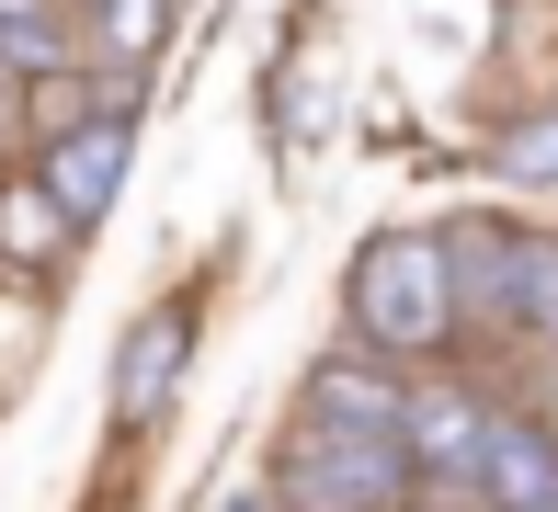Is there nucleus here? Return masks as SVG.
<instances>
[{
    "label": "nucleus",
    "mask_w": 558,
    "mask_h": 512,
    "mask_svg": "<svg viewBox=\"0 0 558 512\" xmlns=\"http://www.w3.org/2000/svg\"><path fill=\"white\" fill-rule=\"evenodd\" d=\"M353 342L365 353H388L399 376L411 365H434L445 342H468V319H456V263H445V228H388V240H365L353 251Z\"/></svg>",
    "instance_id": "obj_1"
},
{
    "label": "nucleus",
    "mask_w": 558,
    "mask_h": 512,
    "mask_svg": "<svg viewBox=\"0 0 558 512\" xmlns=\"http://www.w3.org/2000/svg\"><path fill=\"white\" fill-rule=\"evenodd\" d=\"M411 490H422L411 444H365V432H296L274 478L286 512H411Z\"/></svg>",
    "instance_id": "obj_2"
},
{
    "label": "nucleus",
    "mask_w": 558,
    "mask_h": 512,
    "mask_svg": "<svg viewBox=\"0 0 558 512\" xmlns=\"http://www.w3.org/2000/svg\"><path fill=\"white\" fill-rule=\"evenodd\" d=\"M445 263H456V319H468V342H524V240L513 228L456 217Z\"/></svg>",
    "instance_id": "obj_3"
},
{
    "label": "nucleus",
    "mask_w": 558,
    "mask_h": 512,
    "mask_svg": "<svg viewBox=\"0 0 558 512\" xmlns=\"http://www.w3.org/2000/svg\"><path fill=\"white\" fill-rule=\"evenodd\" d=\"M399 422H411V376L388 365V353H319L308 365V432H365V444H399Z\"/></svg>",
    "instance_id": "obj_4"
},
{
    "label": "nucleus",
    "mask_w": 558,
    "mask_h": 512,
    "mask_svg": "<svg viewBox=\"0 0 558 512\" xmlns=\"http://www.w3.org/2000/svg\"><path fill=\"white\" fill-rule=\"evenodd\" d=\"M125 171H137V125L92 114V125H69V137L46 148V160H35V183L69 205V228H104V205L125 194Z\"/></svg>",
    "instance_id": "obj_5"
},
{
    "label": "nucleus",
    "mask_w": 558,
    "mask_h": 512,
    "mask_svg": "<svg viewBox=\"0 0 558 512\" xmlns=\"http://www.w3.org/2000/svg\"><path fill=\"white\" fill-rule=\"evenodd\" d=\"M501 410L478 388H456V376H434V388H411V422H399V444H411L422 478H456V490H478V444H490Z\"/></svg>",
    "instance_id": "obj_6"
},
{
    "label": "nucleus",
    "mask_w": 558,
    "mask_h": 512,
    "mask_svg": "<svg viewBox=\"0 0 558 512\" xmlns=\"http://www.w3.org/2000/svg\"><path fill=\"white\" fill-rule=\"evenodd\" d=\"M478 512H558V432L536 410H501L478 444Z\"/></svg>",
    "instance_id": "obj_7"
},
{
    "label": "nucleus",
    "mask_w": 558,
    "mask_h": 512,
    "mask_svg": "<svg viewBox=\"0 0 558 512\" xmlns=\"http://www.w3.org/2000/svg\"><path fill=\"white\" fill-rule=\"evenodd\" d=\"M183 353H194V307H148L125 330V365H114V422H148L171 399V376H183Z\"/></svg>",
    "instance_id": "obj_8"
},
{
    "label": "nucleus",
    "mask_w": 558,
    "mask_h": 512,
    "mask_svg": "<svg viewBox=\"0 0 558 512\" xmlns=\"http://www.w3.org/2000/svg\"><path fill=\"white\" fill-rule=\"evenodd\" d=\"M81 251V228H69V205L46 183H0V273H23V285H46V273Z\"/></svg>",
    "instance_id": "obj_9"
},
{
    "label": "nucleus",
    "mask_w": 558,
    "mask_h": 512,
    "mask_svg": "<svg viewBox=\"0 0 558 512\" xmlns=\"http://www.w3.org/2000/svg\"><path fill=\"white\" fill-rule=\"evenodd\" d=\"M92 23H104V58L114 69H148L171 35V0H92Z\"/></svg>",
    "instance_id": "obj_10"
},
{
    "label": "nucleus",
    "mask_w": 558,
    "mask_h": 512,
    "mask_svg": "<svg viewBox=\"0 0 558 512\" xmlns=\"http://www.w3.org/2000/svg\"><path fill=\"white\" fill-rule=\"evenodd\" d=\"M501 171H513V183H558V102L524 114V125H501Z\"/></svg>",
    "instance_id": "obj_11"
},
{
    "label": "nucleus",
    "mask_w": 558,
    "mask_h": 512,
    "mask_svg": "<svg viewBox=\"0 0 558 512\" xmlns=\"http://www.w3.org/2000/svg\"><path fill=\"white\" fill-rule=\"evenodd\" d=\"M524 342L558 353V240H524Z\"/></svg>",
    "instance_id": "obj_12"
},
{
    "label": "nucleus",
    "mask_w": 558,
    "mask_h": 512,
    "mask_svg": "<svg viewBox=\"0 0 558 512\" xmlns=\"http://www.w3.org/2000/svg\"><path fill=\"white\" fill-rule=\"evenodd\" d=\"M536 422L558 432V353H547V365H536Z\"/></svg>",
    "instance_id": "obj_13"
},
{
    "label": "nucleus",
    "mask_w": 558,
    "mask_h": 512,
    "mask_svg": "<svg viewBox=\"0 0 558 512\" xmlns=\"http://www.w3.org/2000/svg\"><path fill=\"white\" fill-rule=\"evenodd\" d=\"M12 23H58V0H0V35H12Z\"/></svg>",
    "instance_id": "obj_14"
},
{
    "label": "nucleus",
    "mask_w": 558,
    "mask_h": 512,
    "mask_svg": "<svg viewBox=\"0 0 558 512\" xmlns=\"http://www.w3.org/2000/svg\"><path fill=\"white\" fill-rule=\"evenodd\" d=\"M12 92H23V81H12V69H0V125H12V114H23V102H12Z\"/></svg>",
    "instance_id": "obj_15"
},
{
    "label": "nucleus",
    "mask_w": 558,
    "mask_h": 512,
    "mask_svg": "<svg viewBox=\"0 0 558 512\" xmlns=\"http://www.w3.org/2000/svg\"><path fill=\"white\" fill-rule=\"evenodd\" d=\"M240 512H274V501H240Z\"/></svg>",
    "instance_id": "obj_16"
}]
</instances>
